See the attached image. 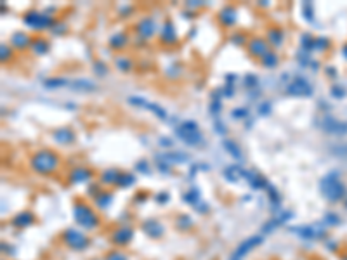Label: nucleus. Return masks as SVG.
I'll return each mask as SVG.
<instances>
[{
    "label": "nucleus",
    "instance_id": "obj_35",
    "mask_svg": "<svg viewBox=\"0 0 347 260\" xmlns=\"http://www.w3.org/2000/svg\"><path fill=\"white\" fill-rule=\"evenodd\" d=\"M182 201H184V203H188V205H196L200 201V191L196 189V187L186 191L184 196H182Z\"/></svg>",
    "mask_w": 347,
    "mask_h": 260
},
{
    "label": "nucleus",
    "instance_id": "obj_24",
    "mask_svg": "<svg viewBox=\"0 0 347 260\" xmlns=\"http://www.w3.org/2000/svg\"><path fill=\"white\" fill-rule=\"evenodd\" d=\"M32 224H35V215L32 214L30 210H23L12 218V225L14 227H30Z\"/></svg>",
    "mask_w": 347,
    "mask_h": 260
},
{
    "label": "nucleus",
    "instance_id": "obj_23",
    "mask_svg": "<svg viewBox=\"0 0 347 260\" xmlns=\"http://www.w3.org/2000/svg\"><path fill=\"white\" fill-rule=\"evenodd\" d=\"M266 40H267L269 45L281 47V45H283V42H285V32L281 28H278V26H271V28L267 30Z\"/></svg>",
    "mask_w": 347,
    "mask_h": 260
},
{
    "label": "nucleus",
    "instance_id": "obj_37",
    "mask_svg": "<svg viewBox=\"0 0 347 260\" xmlns=\"http://www.w3.org/2000/svg\"><path fill=\"white\" fill-rule=\"evenodd\" d=\"M92 71L97 77H106L108 75V66L104 64V61H94L92 63Z\"/></svg>",
    "mask_w": 347,
    "mask_h": 260
},
{
    "label": "nucleus",
    "instance_id": "obj_41",
    "mask_svg": "<svg viewBox=\"0 0 347 260\" xmlns=\"http://www.w3.org/2000/svg\"><path fill=\"white\" fill-rule=\"evenodd\" d=\"M243 84H245V87L247 88H254V87H257L259 85V78H257V75H245V78H243Z\"/></svg>",
    "mask_w": 347,
    "mask_h": 260
},
{
    "label": "nucleus",
    "instance_id": "obj_46",
    "mask_svg": "<svg viewBox=\"0 0 347 260\" xmlns=\"http://www.w3.org/2000/svg\"><path fill=\"white\" fill-rule=\"evenodd\" d=\"M50 33H52V35H64V33H66V25H64L63 21H56V25L52 26Z\"/></svg>",
    "mask_w": 347,
    "mask_h": 260
},
{
    "label": "nucleus",
    "instance_id": "obj_45",
    "mask_svg": "<svg viewBox=\"0 0 347 260\" xmlns=\"http://www.w3.org/2000/svg\"><path fill=\"white\" fill-rule=\"evenodd\" d=\"M220 108H222V101H220L219 97H216V95H214L212 102H210V113H212V115H219Z\"/></svg>",
    "mask_w": 347,
    "mask_h": 260
},
{
    "label": "nucleus",
    "instance_id": "obj_49",
    "mask_svg": "<svg viewBox=\"0 0 347 260\" xmlns=\"http://www.w3.org/2000/svg\"><path fill=\"white\" fill-rule=\"evenodd\" d=\"M220 92H224V97H231V95H234V87H233V84H226L222 88H220Z\"/></svg>",
    "mask_w": 347,
    "mask_h": 260
},
{
    "label": "nucleus",
    "instance_id": "obj_8",
    "mask_svg": "<svg viewBox=\"0 0 347 260\" xmlns=\"http://www.w3.org/2000/svg\"><path fill=\"white\" fill-rule=\"evenodd\" d=\"M160 42L167 47H172L179 42V35H177V28L174 25L172 19L167 18L165 21L160 25Z\"/></svg>",
    "mask_w": 347,
    "mask_h": 260
},
{
    "label": "nucleus",
    "instance_id": "obj_16",
    "mask_svg": "<svg viewBox=\"0 0 347 260\" xmlns=\"http://www.w3.org/2000/svg\"><path fill=\"white\" fill-rule=\"evenodd\" d=\"M32 42H33V39L28 35L26 32H14L11 35V40H9V45L12 47V49H16V50H26V49H30L32 47Z\"/></svg>",
    "mask_w": 347,
    "mask_h": 260
},
{
    "label": "nucleus",
    "instance_id": "obj_19",
    "mask_svg": "<svg viewBox=\"0 0 347 260\" xmlns=\"http://www.w3.org/2000/svg\"><path fill=\"white\" fill-rule=\"evenodd\" d=\"M129 42H130L129 33L124 32V30H120V32L113 33V35L110 37L108 45H110V49H113V50H122V49H125V47L129 45Z\"/></svg>",
    "mask_w": 347,
    "mask_h": 260
},
{
    "label": "nucleus",
    "instance_id": "obj_38",
    "mask_svg": "<svg viewBox=\"0 0 347 260\" xmlns=\"http://www.w3.org/2000/svg\"><path fill=\"white\" fill-rule=\"evenodd\" d=\"M314 42H316V39H312L309 33H304V35L301 37V43L304 50H314Z\"/></svg>",
    "mask_w": 347,
    "mask_h": 260
},
{
    "label": "nucleus",
    "instance_id": "obj_14",
    "mask_svg": "<svg viewBox=\"0 0 347 260\" xmlns=\"http://www.w3.org/2000/svg\"><path fill=\"white\" fill-rule=\"evenodd\" d=\"M52 139L61 146H70L75 142L77 135H75V130L71 127H59L52 132Z\"/></svg>",
    "mask_w": 347,
    "mask_h": 260
},
{
    "label": "nucleus",
    "instance_id": "obj_18",
    "mask_svg": "<svg viewBox=\"0 0 347 260\" xmlns=\"http://www.w3.org/2000/svg\"><path fill=\"white\" fill-rule=\"evenodd\" d=\"M142 231H144V234L149 236V238L158 239V238H162V236H163L165 229H163L162 222L155 220V218H149V220L142 222Z\"/></svg>",
    "mask_w": 347,
    "mask_h": 260
},
{
    "label": "nucleus",
    "instance_id": "obj_42",
    "mask_svg": "<svg viewBox=\"0 0 347 260\" xmlns=\"http://www.w3.org/2000/svg\"><path fill=\"white\" fill-rule=\"evenodd\" d=\"M104 260H129V259H127V255H125L124 252H120V250H111Z\"/></svg>",
    "mask_w": 347,
    "mask_h": 260
},
{
    "label": "nucleus",
    "instance_id": "obj_20",
    "mask_svg": "<svg viewBox=\"0 0 347 260\" xmlns=\"http://www.w3.org/2000/svg\"><path fill=\"white\" fill-rule=\"evenodd\" d=\"M70 88L73 92H84V94H89V92H96L97 85L94 84L89 78H77V80L70 82Z\"/></svg>",
    "mask_w": 347,
    "mask_h": 260
},
{
    "label": "nucleus",
    "instance_id": "obj_10",
    "mask_svg": "<svg viewBox=\"0 0 347 260\" xmlns=\"http://www.w3.org/2000/svg\"><path fill=\"white\" fill-rule=\"evenodd\" d=\"M129 104L135 106V108H142V109H149L155 116H158L160 120H167V111L156 102H149L146 101L144 97H139V95H130L129 97Z\"/></svg>",
    "mask_w": 347,
    "mask_h": 260
},
{
    "label": "nucleus",
    "instance_id": "obj_28",
    "mask_svg": "<svg viewBox=\"0 0 347 260\" xmlns=\"http://www.w3.org/2000/svg\"><path fill=\"white\" fill-rule=\"evenodd\" d=\"M222 146L234 160H243V153H241V148H240V144H238L236 141H233V139H224Z\"/></svg>",
    "mask_w": 347,
    "mask_h": 260
},
{
    "label": "nucleus",
    "instance_id": "obj_48",
    "mask_svg": "<svg viewBox=\"0 0 347 260\" xmlns=\"http://www.w3.org/2000/svg\"><path fill=\"white\" fill-rule=\"evenodd\" d=\"M135 169L142 173H149V163L146 162V160H139V162L135 163Z\"/></svg>",
    "mask_w": 347,
    "mask_h": 260
},
{
    "label": "nucleus",
    "instance_id": "obj_39",
    "mask_svg": "<svg viewBox=\"0 0 347 260\" xmlns=\"http://www.w3.org/2000/svg\"><path fill=\"white\" fill-rule=\"evenodd\" d=\"M11 57H12V47L9 43H2L0 45V59H2V63L11 61Z\"/></svg>",
    "mask_w": 347,
    "mask_h": 260
},
{
    "label": "nucleus",
    "instance_id": "obj_44",
    "mask_svg": "<svg viewBox=\"0 0 347 260\" xmlns=\"http://www.w3.org/2000/svg\"><path fill=\"white\" fill-rule=\"evenodd\" d=\"M231 116H233L234 120H243L248 116V109L247 108H234L233 111H231Z\"/></svg>",
    "mask_w": 347,
    "mask_h": 260
},
{
    "label": "nucleus",
    "instance_id": "obj_33",
    "mask_svg": "<svg viewBox=\"0 0 347 260\" xmlns=\"http://www.w3.org/2000/svg\"><path fill=\"white\" fill-rule=\"evenodd\" d=\"M66 85H70V82H68L66 78H63V77H52V78H47V80L43 82V87L49 88V90L66 87Z\"/></svg>",
    "mask_w": 347,
    "mask_h": 260
},
{
    "label": "nucleus",
    "instance_id": "obj_34",
    "mask_svg": "<svg viewBox=\"0 0 347 260\" xmlns=\"http://www.w3.org/2000/svg\"><path fill=\"white\" fill-rule=\"evenodd\" d=\"M115 66H117L118 71H122V73H129V71H132V68H134V63H132L130 57L118 56L117 59H115Z\"/></svg>",
    "mask_w": 347,
    "mask_h": 260
},
{
    "label": "nucleus",
    "instance_id": "obj_32",
    "mask_svg": "<svg viewBox=\"0 0 347 260\" xmlns=\"http://www.w3.org/2000/svg\"><path fill=\"white\" fill-rule=\"evenodd\" d=\"M135 184V175L132 172H120L118 175V180H117V186L125 189V187H130Z\"/></svg>",
    "mask_w": 347,
    "mask_h": 260
},
{
    "label": "nucleus",
    "instance_id": "obj_7",
    "mask_svg": "<svg viewBox=\"0 0 347 260\" xmlns=\"http://www.w3.org/2000/svg\"><path fill=\"white\" fill-rule=\"evenodd\" d=\"M285 94L294 95V97H309V95H312V87L304 77H295L294 80L287 84Z\"/></svg>",
    "mask_w": 347,
    "mask_h": 260
},
{
    "label": "nucleus",
    "instance_id": "obj_52",
    "mask_svg": "<svg viewBox=\"0 0 347 260\" xmlns=\"http://www.w3.org/2000/svg\"><path fill=\"white\" fill-rule=\"evenodd\" d=\"M158 144H160V146H163V148H172L174 142L170 141L169 137H160V139H158Z\"/></svg>",
    "mask_w": 347,
    "mask_h": 260
},
{
    "label": "nucleus",
    "instance_id": "obj_22",
    "mask_svg": "<svg viewBox=\"0 0 347 260\" xmlns=\"http://www.w3.org/2000/svg\"><path fill=\"white\" fill-rule=\"evenodd\" d=\"M245 179L250 182V186L254 187V189H267V186H269L266 177L254 172V170H245Z\"/></svg>",
    "mask_w": 347,
    "mask_h": 260
},
{
    "label": "nucleus",
    "instance_id": "obj_3",
    "mask_svg": "<svg viewBox=\"0 0 347 260\" xmlns=\"http://www.w3.org/2000/svg\"><path fill=\"white\" fill-rule=\"evenodd\" d=\"M174 132H175V135H177L184 144L193 146V148H195V146H200L203 142V134L195 120H186V122L179 123Z\"/></svg>",
    "mask_w": 347,
    "mask_h": 260
},
{
    "label": "nucleus",
    "instance_id": "obj_12",
    "mask_svg": "<svg viewBox=\"0 0 347 260\" xmlns=\"http://www.w3.org/2000/svg\"><path fill=\"white\" fill-rule=\"evenodd\" d=\"M269 43H267L266 39H260V37H255V39H250L247 43V49H248V54L254 57H259V59H262L267 52H269Z\"/></svg>",
    "mask_w": 347,
    "mask_h": 260
},
{
    "label": "nucleus",
    "instance_id": "obj_50",
    "mask_svg": "<svg viewBox=\"0 0 347 260\" xmlns=\"http://www.w3.org/2000/svg\"><path fill=\"white\" fill-rule=\"evenodd\" d=\"M118 12H120L122 18H127V14H130V12H134V7H132V5H124V7L118 9Z\"/></svg>",
    "mask_w": 347,
    "mask_h": 260
},
{
    "label": "nucleus",
    "instance_id": "obj_30",
    "mask_svg": "<svg viewBox=\"0 0 347 260\" xmlns=\"http://www.w3.org/2000/svg\"><path fill=\"white\" fill-rule=\"evenodd\" d=\"M292 232H295L297 236L304 239H314L318 236V231L311 225H302V227H292Z\"/></svg>",
    "mask_w": 347,
    "mask_h": 260
},
{
    "label": "nucleus",
    "instance_id": "obj_31",
    "mask_svg": "<svg viewBox=\"0 0 347 260\" xmlns=\"http://www.w3.org/2000/svg\"><path fill=\"white\" fill-rule=\"evenodd\" d=\"M94 201H96L97 208H101V210H106V208L111 205V201H113V196H111L110 191H101V193L97 194L96 198H94Z\"/></svg>",
    "mask_w": 347,
    "mask_h": 260
},
{
    "label": "nucleus",
    "instance_id": "obj_15",
    "mask_svg": "<svg viewBox=\"0 0 347 260\" xmlns=\"http://www.w3.org/2000/svg\"><path fill=\"white\" fill-rule=\"evenodd\" d=\"M92 170L87 169V167H73L68 173V180L71 184H84V182H89L92 179Z\"/></svg>",
    "mask_w": 347,
    "mask_h": 260
},
{
    "label": "nucleus",
    "instance_id": "obj_51",
    "mask_svg": "<svg viewBox=\"0 0 347 260\" xmlns=\"http://www.w3.org/2000/svg\"><path fill=\"white\" fill-rule=\"evenodd\" d=\"M99 193H101V187L97 186V184H90V186H89V194H90V196L96 198Z\"/></svg>",
    "mask_w": 347,
    "mask_h": 260
},
{
    "label": "nucleus",
    "instance_id": "obj_27",
    "mask_svg": "<svg viewBox=\"0 0 347 260\" xmlns=\"http://www.w3.org/2000/svg\"><path fill=\"white\" fill-rule=\"evenodd\" d=\"M122 170L118 169H108L101 173V182L103 186H117V180H118V175H120Z\"/></svg>",
    "mask_w": 347,
    "mask_h": 260
},
{
    "label": "nucleus",
    "instance_id": "obj_1",
    "mask_svg": "<svg viewBox=\"0 0 347 260\" xmlns=\"http://www.w3.org/2000/svg\"><path fill=\"white\" fill-rule=\"evenodd\" d=\"M61 156L52 149H40L30 158V169L40 175H52L59 170Z\"/></svg>",
    "mask_w": 347,
    "mask_h": 260
},
{
    "label": "nucleus",
    "instance_id": "obj_2",
    "mask_svg": "<svg viewBox=\"0 0 347 260\" xmlns=\"http://www.w3.org/2000/svg\"><path fill=\"white\" fill-rule=\"evenodd\" d=\"M73 218L78 227L87 229V231H94V229H97L101 224V218H99V215L96 214V210H94L89 203H85V201H82V200H78L77 203L73 205Z\"/></svg>",
    "mask_w": 347,
    "mask_h": 260
},
{
    "label": "nucleus",
    "instance_id": "obj_53",
    "mask_svg": "<svg viewBox=\"0 0 347 260\" xmlns=\"http://www.w3.org/2000/svg\"><path fill=\"white\" fill-rule=\"evenodd\" d=\"M156 201H158V203H167V201H169V194H167V193H158V194H156Z\"/></svg>",
    "mask_w": 347,
    "mask_h": 260
},
{
    "label": "nucleus",
    "instance_id": "obj_43",
    "mask_svg": "<svg viewBox=\"0 0 347 260\" xmlns=\"http://www.w3.org/2000/svg\"><path fill=\"white\" fill-rule=\"evenodd\" d=\"M229 40L234 43V45H247V43H248L247 37H245L243 33H234V35L229 37Z\"/></svg>",
    "mask_w": 347,
    "mask_h": 260
},
{
    "label": "nucleus",
    "instance_id": "obj_29",
    "mask_svg": "<svg viewBox=\"0 0 347 260\" xmlns=\"http://www.w3.org/2000/svg\"><path fill=\"white\" fill-rule=\"evenodd\" d=\"M259 61H260V64H262L266 70H274V68L280 64V57H278V54L274 52V50H269L262 59H259Z\"/></svg>",
    "mask_w": 347,
    "mask_h": 260
},
{
    "label": "nucleus",
    "instance_id": "obj_17",
    "mask_svg": "<svg viewBox=\"0 0 347 260\" xmlns=\"http://www.w3.org/2000/svg\"><path fill=\"white\" fill-rule=\"evenodd\" d=\"M132 238H134V229L129 227V225H122V227H118L117 231L111 234V241L117 246L129 245V243L132 241Z\"/></svg>",
    "mask_w": 347,
    "mask_h": 260
},
{
    "label": "nucleus",
    "instance_id": "obj_40",
    "mask_svg": "<svg viewBox=\"0 0 347 260\" xmlns=\"http://www.w3.org/2000/svg\"><path fill=\"white\" fill-rule=\"evenodd\" d=\"M267 193H269V201L273 205H280L281 203V198H280V193L276 191V187L274 186H267Z\"/></svg>",
    "mask_w": 347,
    "mask_h": 260
},
{
    "label": "nucleus",
    "instance_id": "obj_25",
    "mask_svg": "<svg viewBox=\"0 0 347 260\" xmlns=\"http://www.w3.org/2000/svg\"><path fill=\"white\" fill-rule=\"evenodd\" d=\"M32 52L37 54V56H45L47 52H49L50 45H49V40L42 39V37H37V39H33L32 42Z\"/></svg>",
    "mask_w": 347,
    "mask_h": 260
},
{
    "label": "nucleus",
    "instance_id": "obj_26",
    "mask_svg": "<svg viewBox=\"0 0 347 260\" xmlns=\"http://www.w3.org/2000/svg\"><path fill=\"white\" fill-rule=\"evenodd\" d=\"M224 177H226L229 182H238V180L245 177V169H241V167H238V165L226 167V169H224Z\"/></svg>",
    "mask_w": 347,
    "mask_h": 260
},
{
    "label": "nucleus",
    "instance_id": "obj_47",
    "mask_svg": "<svg viewBox=\"0 0 347 260\" xmlns=\"http://www.w3.org/2000/svg\"><path fill=\"white\" fill-rule=\"evenodd\" d=\"M257 111L260 113L262 116H266V115H269V113L273 111V106H271L269 101H264V102H260V104H259Z\"/></svg>",
    "mask_w": 347,
    "mask_h": 260
},
{
    "label": "nucleus",
    "instance_id": "obj_13",
    "mask_svg": "<svg viewBox=\"0 0 347 260\" xmlns=\"http://www.w3.org/2000/svg\"><path fill=\"white\" fill-rule=\"evenodd\" d=\"M217 21H219L220 26L224 28H233L238 21V11L234 5H224L222 9L217 14Z\"/></svg>",
    "mask_w": 347,
    "mask_h": 260
},
{
    "label": "nucleus",
    "instance_id": "obj_21",
    "mask_svg": "<svg viewBox=\"0 0 347 260\" xmlns=\"http://www.w3.org/2000/svg\"><path fill=\"white\" fill-rule=\"evenodd\" d=\"M160 162L167 163V165H181V163H186L189 160V156L186 153L181 151H174V153H162L158 156Z\"/></svg>",
    "mask_w": 347,
    "mask_h": 260
},
{
    "label": "nucleus",
    "instance_id": "obj_11",
    "mask_svg": "<svg viewBox=\"0 0 347 260\" xmlns=\"http://www.w3.org/2000/svg\"><path fill=\"white\" fill-rule=\"evenodd\" d=\"M135 35L139 37V40H149L151 37L156 35V30H158V26H156V21L151 18V16H146V18H142L141 21L135 25Z\"/></svg>",
    "mask_w": 347,
    "mask_h": 260
},
{
    "label": "nucleus",
    "instance_id": "obj_54",
    "mask_svg": "<svg viewBox=\"0 0 347 260\" xmlns=\"http://www.w3.org/2000/svg\"><path fill=\"white\" fill-rule=\"evenodd\" d=\"M202 2H198V0H191V2H188V7L189 9H196V7H202Z\"/></svg>",
    "mask_w": 347,
    "mask_h": 260
},
{
    "label": "nucleus",
    "instance_id": "obj_4",
    "mask_svg": "<svg viewBox=\"0 0 347 260\" xmlns=\"http://www.w3.org/2000/svg\"><path fill=\"white\" fill-rule=\"evenodd\" d=\"M23 23L33 32H43V30H52V26L56 25V19L45 12L28 11L23 16Z\"/></svg>",
    "mask_w": 347,
    "mask_h": 260
},
{
    "label": "nucleus",
    "instance_id": "obj_5",
    "mask_svg": "<svg viewBox=\"0 0 347 260\" xmlns=\"http://www.w3.org/2000/svg\"><path fill=\"white\" fill-rule=\"evenodd\" d=\"M63 241L68 248L75 250V252H82V250H85L90 245V239L87 238V234H84V232L77 227L66 229V231L63 232Z\"/></svg>",
    "mask_w": 347,
    "mask_h": 260
},
{
    "label": "nucleus",
    "instance_id": "obj_6",
    "mask_svg": "<svg viewBox=\"0 0 347 260\" xmlns=\"http://www.w3.org/2000/svg\"><path fill=\"white\" fill-rule=\"evenodd\" d=\"M319 189H321L323 196L328 201H339L344 194V184L340 182L339 179H335L333 173H330V175H326L325 179L321 180Z\"/></svg>",
    "mask_w": 347,
    "mask_h": 260
},
{
    "label": "nucleus",
    "instance_id": "obj_36",
    "mask_svg": "<svg viewBox=\"0 0 347 260\" xmlns=\"http://www.w3.org/2000/svg\"><path fill=\"white\" fill-rule=\"evenodd\" d=\"M175 224H177V227L181 229V231H188V229H191V227H193V220H191V217H189V215H186V214L179 215L177 220H175Z\"/></svg>",
    "mask_w": 347,
    "mask_h": 260
},
{
    "label": "nucleus",
    "instance_id": "obj_9",
    "mask_svg": "<svg viewBox=\"0 0 347 260\" xmlns=\"http://www.w3.org/2000/svg\"><path fill=\"white\" fill-rule=\"evenodd\" d=\"M264 238L262 234H255V236H250V238H247L245 241H241L240 245H238V248L233 252V255H231V259L233 260H241L243 257H247L248 253L252 252L254 248H257L259 245H262Z\"/></svg>",
    "mask_w": 347,
    "mask_h": 260
}]
</instances>
